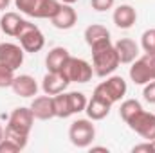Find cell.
Here are the masks:
<instances>
[{"instance_id":"6da1fadb","label":"cell","mask_w":155,"mask_h":153,"mask_svg":"<svg viewBox=\"0 0 155 153\" xmlns=\"http://www.w3.org/2000/svg\"><path fill=\"white\" fill-rule=\"evenodd\" d=\"M33 124H35V115L31 108L27 106L15 108L13 114L9 115L7 126L4 130V137L11 139L24 150L27 146V139H29V132L33 130Z\"/></svg>"},{"instance_id":"7a4b0ae2","label":"cell","mask_w":155,"mask_h":153,"mask_svg":"<svg viewBox=\"0 0 155 153\" xmlns=\"http://www.w3.org/2000/svg\"><path fill=\"white\" fill-rule=\"evenodd\" d=\"M90 49H92V69H94L96 76H99V77L110 76L121 65L112 40L99 41V43L92 45Z\"/></svg>"},{"instance_id":"3957f363","label":"cell","mask_w":155,"mask_h":153,"mask_svg":"<svg viewBox=\"0 0 155 153\" xmlns=\"http://www.w3.org/2000/svg\"><path fill=\"white\" fill-rule=\"evenodd\" d=\"M124 94H126V81L121 76H110L107 77V81H103L96 86L92 96H97V97L108 101L110 105H114L124 97Z\"/></svg>"},{"instance_id":"277c9868","label":"cell","mask_w":155,"mask_h":153,"mask_svg":"<svg viewBox=\"0 0 155 153\" xmlns=\"http://www.w3.org/2000/svg\"><path fill=\"white\" fill-rule=\"evenodd\" d=\"M69 139L76 148H88L96 139V128L90 119H78L69 128Z\"/></svg>"},{"instance_id":"5b68a950","label":"cell","mask_w":155,"mask_h":153,"mask_svg":"<svg viewBox=\"0 0 155 153\" xmlns=\"http://www.w3.org/2000/svg\"><path fill=\"white\" fill-rule=\"evenodd\" d=\"M63 76L69 79V83H87L94 76V69L90 63H87L81 58H69L63 69L60 70Z\"/></svg>"},{"instance_id":"8992f818","label":"cell","mask_w":155,"mask_h":153,"mask_svg":"<svg viewBox=\"0 0 155 153\" xmlns=\"http://www.w3.org/2000/svg\"><path fill=\"white\" fill-rule=\"evenodd\" d=\"M126 124L130 126L132 132L139 133L143 139L155 141V115L153 114L144 112V110H139Z\"/></svg>"},{"instance_id":"52a82bcc","label":"cell","mask_w":155,"mask_h":153,"mask_svg":"<svg viewBox=\"0 0 155 153\" xmlns=\"http://www.w3.org/2000/svg\"><path fill=\"white\" fill-rule=\"evenodd\" d=\"M16 38L20 40V45L25 52H38L45 45V38H43L41 31L31 22H25L24 29L20 31V34Z\"/></svg>"},{"instance_id":"ba28073f","label":"cell","mask_w":155,"mask_h":153,"mask_svg":"<svg viewBox=\"0 0 155 153\" xmlns=\"http://www.w3.org/2000/svg\"><path fill=\"white\" fill-rule=\"evenodd\" d=\"M24 49L16 43H0V63L16 70L24 63Z\"/></svg>"},{"instance_id":"9c48e42d","label":"cell","mask_w":155,"mask_h":153,"mask_svg":"<svg viewBox=\"0 0 155 153\" xmlns=\"http://www.w3.org/2000/svg\"><path fill=\"white\" fill-rule=\"evenodd\" d=\"M13 92L20 97H35L38 94V83L36 79L29 74H22V76H15L13 85H11Z\"/></svg>"},{"instance_id":"30bf717a","label":"cell","mask_w":155,"mask_h":153,"mask_svg":"<svg viewBox=\"0 0 155 153\" xmlns=\"http://www.w3.org/2000/svg\"><path fill=\"white\" fill-rule=\"evenodd\" d=\"M29 108L33 110L35 119H40V121H49V119L56 117V115H54L52 96H47V94H45V96H38V97H35Z\"/></svg>"},{"instance_id":"8fae6325","label":"cell","mask_w":155,"mask_h":153,"mask_svg":"<svg viewBox=\"0 0 155 153\" xmlns=\"http://www.w3.org/2000/svg\"><path fill=\"white\" fill-rule=\"evenodd\" d=\"M51 22H52V25H54L56 29L67 31V29H72V27L76 25L78 15H76V11L72 9L71 4H61L60 11L51 18Z\"/></svg>"},{"instance_id":"7c38bea8","label":"cell","mask_w":155,"mask_h":153,"mask_svg":"<svg viewBox=\"0 0 155 153\" xmlns=\"http://www.w3.org/2000/svg\"><path fill=\"white\" fill-rule=\"evenodd\" d=\"M67 86H69V79L63 76L61 72H47L43 76V81H41V90L47 96L61 94Z\"/></svg>"},{"instance_id":"4fadbf2b","label":"cell","mask_w":155,"mask_h":153,"mask_svg":"<svg viewBox=\"0 0 155 153\" xmlns=\"http://www.w3.org/2000/svg\"><path fill=\"white\" fill-rule=\"evenodd\" d=\"M114 47H116V52L121 63H132V61H135V58L139 54L137 43L130 38H121L119 41L114 43Z\"/></svg>"},{"instance_id":"5bb4252c","label":"cell","mask_w":155,"mask_h":153,"mask_svg":"<svg viewBox=\"0 0 155 153\" xmlns=\"http://www.w3.org/2000/svg\"><path fill=\"white\" fill-rule=\"evenodd\" d=\"M25 22H27V20H24V18H22L20 15H16V13H5V15L0 18V29H2L7 36L16 38V36L20 34V31L24 29Z\"/></svg>"},{"instance_id":"9a60e30c","label":"cell","mask_w":155,"mask_h":153,"mask_svg":"<svg viewBox=\"0 0 155 153\" xmlns=\"http://www.w3.org/2000/svg\"><path fill=\"white\" fill-rule=\"evenodd\" d=\"M71 58L69 50L65 47H54L49 50L47 58H45V65H47V72H60L63 69V65L67 63V60Z\"/></svg>"},{"instance_id":"2e32d148","label":"cell","mask_w":155,"mask_h":153,"mask_svg":"<svg viewBox=\"0 0 155 153\" xmlns=\"http://www.w3.org/2000/svg\"><path fill=\"white\" fill-rule=\"evenodd\" d=\"M110 108H112V105L108 101H105V99H101L97 96H92V99L87 103L85 112H87L90 121H101V119H105L110 114Z\"/></svg>"},{"instance_id":"e0dca14e","label":"cell","mask_w":155,"mask_h":153,"mask_svg":"<svg viewBox=\"0 0 155 153\" xmlns=\"http://www.w3.org/2000/svg\"><path fill=\"white\" fill-rule=\"evenodd\" d=\"M112 18H114V24L119 29H130L135 24V20H137V11L132 5H128V4H123L114 11Z\"/></svg>"},{"instance_id":"ac0fdd59","label":"cell","mask_w":155,"mask_h":153,"mask_svg":"<svg viewBox=\"0 0 155 153\" xmlns=\"http://www.w3.org/2000/svg\"><path fill=\"white\" fill-rule=\"evenodd\" d=\"M130 79L135 85H146V83L152 81V76H150V70H148V65H146L144 58L135 60V63L130 67Z\"/></svg>"},{"instance_id":"d6986e66","label":"cell","mask_w":155,"mask_h":153,"mask_svg":"<svg viewBox=\"0 0 155 153\" xmlns=\"http://www.w3.org/2000/svg\"><path fill=\"white\" fill-rule=\"evenodd\" d=\"M105 40H110V31L101 25V24H92L85 29V41L88 47L99 43V41H105Z\"/></svg>"},{"instance_id":"ffe728a7","label":"cell","mask_w":155,"mask_h":153,"mask_svg":"<svg viewBox=\"0 0 155 153\" xmlns=\"http://www.w3.org/2000/svg\"><path fill=\"white\" fill-rule=\"evenodd\" d=\"M61 7V2L58 0H38L36 11H35V18H52Z\"/></svg>"},{"instance_id":"44dd1931","label":"cell","mask_w":155,"mask_h":153,"mask_svg":"<svg viewBox=\"0 0 155 153\" xmlns=\"http://www.w3.org/2000/svg\"><path fill=\"white\" fill-rule=\"evenodd\" d=\"M52 103H54V115L60 117V119H67L72 115V110H71V105H69V97L67 94H56L52 96Z\"/></svg>"},{"instance_id":"7402d4cb","label":"cell","mask_w":155,"mask_h":153,"mask_svg":"<svg viewBox=\"0 0 155 153\" xmlns=\"http://www.w3.org/2000/svg\"><path fill=\"white\" fill-rule=\"evenodd\" d=\"M139 110H143V106H141V103L137 99H126V101H123V105L119 108V115H121V119L124 122H128Z\"/></svg>"},{"instance_id":"603a6c76","label":"cell","mask_w":155,"mask_h":153,"mask_svg":"<svg viewBox=\"0 0 155 153\" xmlns=\"http://www.w3.org/2000/svg\"><path fill=\"white\" fill-rule=\"evenodd\" d=\"M69 97V105H71V110H72V115L74 114H79V112H85L87 108V97L83 92H69L67 94Z\"/></svg>"},{"instance_id":"cb8c5ba5","label":"cell","mask_w":155,"mask_h":153,"mask_svg":"<svg viewBox=\"0 0 155 153\" xmlns=\"http://www.w3.org/2000/svg\"><path fill=\"white\" fill-rule=\"evenodd\" d=\"M141 45L146 54H155V29H148L141 36Z\"/></svg>"},{"instance_id":"d4e9b609","label":"cell","mask_w":155,"mask_h":153,"mask_svg":"<svg viewBox=\"0 0 155 153\" xmlns=\"http://www.w3.org/2000/svg\"><path fill=\"white\" fill-rule=\"evenodd\" d=\"M15 4H16V9H20V13L35 18V11H36V5H38V0H15Z\"/></svg>"},{"instance_id":"484cf974","label":"cell","mask_w":155,"mask_h":153,"mask_svg":"<svg viewBox=\"0 0 155 153\" xmlns=\"http://www.w3.org/2000/svg\"><path fill=\"white\" fill-rule=\"evenodd\" d=\"M20 150L22 148L16 142H13L11 139H7V137H4L0 141V153H16V151H20Z\"/></svg>"},{"instance_id":"4316f807","label":"cell","mask_w":155,"mask_h":153,"mask_svg":"<svg viewBox=\"0 0 155 153\" xmlns=\"http://www.w3.org/2000/svg\"><path fill=\"white\" fill-rule=\"evenodd\" d=\"M114 2L116 0H92V9L103 13V11H108L114 7Z\"/></svg>"},{"instance_id":"83f0119b","label":"cell","mask_w":155,"mask_h":153,"mask_svg":"<svg viewBox=\"0 0 155 153\" xmlns=\"http://www.w3.org/2000/svg\"><path fill=\"white\" fill-rule=\"evenodd\" d=\"M143 96H144V101L155 105V79L150 81V83H146V86L143 90Z\"/></svg>"},{"instance_id":"f1b7e54d","label":"cell","mask_w":155,"mask_h":153,"mask_svg":"<svg viewBox=\"0 0 155 153\" xmlns=\"http://www.w3.org/2000/svg\"><path fill=\"white\" fill-rule=\"evenodd\" d=\"M132 151L134 153H155V141H146V142H143V144H137V146H134L132 148Z\"/></svg>"},{"instance_id":"f546056e","label":"cell","mask_w":155,"mask_h":153,"mask_svg":"<svg viewBox=\"0 0 155 153\" xmlns=\"http://www.w3.org/2000/svg\"><path fill=\"white\" fill-rule=\"evenodd\" d=\"M146 65H148V70H150V76H152V81L155 79V54H144L143 56Z\"/></svg>"},{"instance_id":"4dcf8cb0","label":"cell","mask_w":155,"mask_h":153,"mask_svg":"<svg viewBox=\"0 0 155 153\" xmlns=\"http://www.w3.org/2000/svg\"><path fill=\"white\" fill-rule=\"evenodd\" d=\"M9 4H11V0H0V11L7 9V7H9Z\"/></svg>"},{"instance_id":"1f68e13d","label":"cell","mask_w":155,"mask_h":153,"mask_svg":"<svg viewBox=\"0 0 155 153\" xmlns=\"http://www.w3.org/2000/svg\"><path fill=\"white\" fill-rule=\"evenodd\" d=\"M92 151H108V150H107V148H101V146H94Z\"/></svg>"},{"instance_id":"d6a6232c","label":"cell","mask_w":155,"mask_h":153,"mask_svg":"<svg viewBox=\"0 0 155 153\" xmlns=\"http://www.w3.org/2000/svg\"><path fill=\"white\" fill-rule=\"evenodd\" d=\"M61 2H63V4H71V5H72L74 2H78V0H61Z\"/></svg>"},{"instance_id":"836d02e7","label":"cell","mask_w":155,"mask_h":153,"mask_svg":"<svg viewBox=\"0 0 155 153\" xmlns=\"http://www.w3.org/2000/svg\"><path fill=\"white\" fill-rule=\"evenodd\" d=\"M2 139H4V128L0 126V141H2Z\"/></svg>"}]
</instances>
